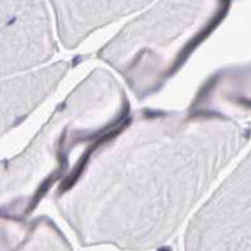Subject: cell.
<instances>
[{"mask_svg": "<svg viewBox=\"0 0 251 251\" xmlns=\"http://www.w3.org/2000/svg\"><path fill=\"white\" fill-rule=\"evenodd\" d=\"M224 190V223L192 230L186 251H251V153Z\"/></svg>", "mask_w": 251, "mask_h": 251, "instance_id": "obj_1", "label": "cell"}, {"mask_svg": "<svg viewBox=\"0 0 251 251\" xmlns=\"http://www.w3.org/2000/svg\"><path fill=\"white\" fill-rule=\"evenodd\" d=\"M18 251H72L71 248L57 232H37Z\"/></svg>", "mask_w": 251, "mask_h": 251, "instance_id": "obj_2", "label": "cell"}]
</instances>
